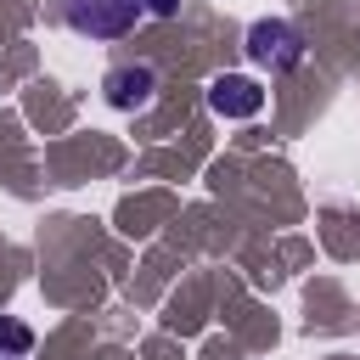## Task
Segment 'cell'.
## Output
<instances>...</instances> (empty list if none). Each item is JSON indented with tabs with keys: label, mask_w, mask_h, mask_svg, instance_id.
<instances>
[{
	"label": "cell",
	"mask_w": 360,
	"mask_h": 360,
	"mask_svg": "<svg viewBox=\"0 0 360 360\" xmlns=\"http://www.w3.org/2000/svg\"><path fill=\"white\" fill-rule=\"evenodd\" d=\"M56 6H62V22L84 39H124L146 17V0H56Z\"/></svg>",
	"instance_id": "cell-1"
},
{
	"label": "cell",
	"mask_w": 360,
	"mask_h": 360,
	"mask_svg": "<svg viewBox=\"0 0 360 360\" xmlns=\"http://www.w3.org/2000/svg\"><path fill=\"white\" fill-rule=\"evenodd\" d=\"M248 56H253L259 68H270V73H287V68L304 62V34H298L287 17H259V22L248 28Z\"/></svg>",
	"instance_id": "cell-2"
},
{
	"label": "cell",
	"mask_w": 360,
	"mask_h": 360,
	"mask_svg": "<svg viewBox=\"0 0 360 360\" xmlns=\"http://www.w3.org/2000/svg\"><path fill=\"white\" fill-rule=\"evenodd\" d=\"M101 90H107V101H112L118 112H141V107H152V96H158V68H152V62H118V68H107Z\"/></svg>",
	"instance_id": "cell-3"
},
{
	"label": "cell",
	"mask_w": 360,
	"mask_h": 360,
	"mask_svg": "<svg viewBox=\"0 0 360 360\" xmlns=\"http://www.w3.org/2000/svg\"><path fill=\"white\" fill-rule=\"evenodd\" d=\"M259 107H264L259 79H248V73H219V79H208V112H214V118H253Z\"/></svg>",
	"instance_id": "cell-4"
},
{
	"label": "cell",
	"mask_w": 360,
	"mask_h": 360,
	"mask_svg": "<svg viewBox=\"0 0 360 360\" xmlns=\"http://www.w3.org/2000/svg\"><path fill=\"white\" fill-rule=\"evenodd\" d=\"M34 349V326L17 315H0V360H22Z\"/></svg>",
	"instance_id": "cell-5"
},
{
	"label": "cell",
	"mask_w": 360,
	"mask_h": 360,
	"mask_svg": "<svg viewBox=\"0 0 360 360\" xmlns=\"http://www.w3.org/2000/svg\"><path fill=\"white\" fill-rule=\"evenodd\" d=\"M180 0H146V17H174Z\"/></svg>",
	"instance_id": "cell-6"
}]
</instances>
